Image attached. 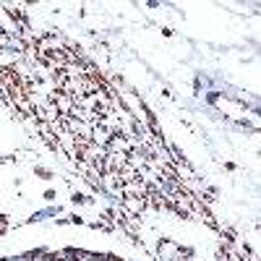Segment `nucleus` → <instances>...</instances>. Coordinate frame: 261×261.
<instances>
[{
	"instance_id": "nucleus-1",
	"label": "nucleus",
	"mask_w": 261,
	"mask_h": 261,
	"mask_svg": "<svg viewBox=\"0 0 261 261\" xmlns=\"http://www.w3.org/2000/svg\"><path fill=\"white\" fill-rule=\"evenodd\" d=\"M0 32H3L6 37H11V39H18V34H21L18 21L8 11H0Z\"/></svg>"
},
{
	"instance_id": "nucleus-2",
	"label": "nucleus",
	"mask_w": 261,
	"mask_h": 261,
	"mask_svg": "<svg viewBox=\"0 0 261 261\" xmlns=\"http://www.w3.org/2000/svg\"><path fill=\"white\" fill-rule=\"evenodd\" d=\"M68 261H76V258H68Z\"/></svg>"
}]
</instances>
